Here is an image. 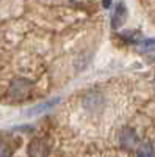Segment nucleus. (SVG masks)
<instances>
[{"label": "nucleus", "instance_id": "5", "mask_svg": "<svg viewBox=\"0 0 155 157\" xmlns=\"http://www.w3.org/2000/svg\"><path fill=\"white\" fill-rule=\"evenodd\" d=\"M58 102V99H54V101H47V102H44V104H39V105H36L31 112H28L30 115H38V113H42V112H46V110H49V109H52L55 105V104Z\"/></svg>", "mask_w": 155, "mask_h": 157}, {"label": "nucleus", "instance_id": "8", "mask_svg": "<svg viewBox=\"0 0 155 157\" xmlns=\"http://www.w3.org/2000/svg\"><path fill=\"white\" fill-rule=\"evenodd\" d=\"M11 151L9 149H5V145H0V155H9Z\"/></svg>", "mask_w": 155, "mask_h": 157}, {"label": "nucleus", "instance_id": "9", "mask_svg": "<svg viewBox=\"0 0 155 157\" xmlns=\"http://www.w3.org/2000/svg\"><path fill=\"white\" fill-rule=\"evenodd\" d=\"M111 3H113V0H102V6L107 8V10L111 6Z\"/></svg>", "mask_w": 155, "mask_h": 157}, {"label": "nucleus", "instance_id": "7", "mask_svg": "<svg viewBox=\"0 0 155 157\" xmlns=\"http://www.w3.org/2000/svg\"><path fill=\"white\" fill-rule=\"evenodd\" d=\"M122 38L125 39L127 43H138V38H139V33H136V32H125L124 35H122Z\"/></svg>", "mask_w": 155, "mask_h": 157}, {"label": "nucleus", "instance_id": "2", "mask_svg": "<svg viewBox=\"0 0 155 157\" xmlns=\"http://www.w3.org/2000/svg\"><path fill=\"white\" fill-rule=\"evenodd\" d=\"M127 17V10L124 6V3H118L116 5V10H114V14H113V22H111V27L113 29H119L122 22L125 21Z\"/></svg>", "mask_w": 155, "mask_h": 157}, {"label": "nucleus", "instance_id": "1", "mask_svg": "<svg viewBox=\"0 0 155 157\" xmlns=\"http://www.w3.org/2000/svg\"><path fill=\"white\" fill-rule=\"evenodd\" d=\"M119 140H121V145L124 148H135L138 145V137L132 129H124Z\"/></svg>", "mask_w": 155, "mask_h": 157}, {"label": "nucleus", "instance_id": "3", "mask_svg": "<svg viewBox=\"0 0 155 157\" xmlns=\"http://www.w3.org/2000/svg\"><path fill=\"white\" fill-rule=\"evenodd\" d=\"M28 154L33 157H39V155H47L49 151L42 140H33L28 146Z\"/></svg>", "mask_w": 155, "mask_h": 157}, {"label": "nucleus", "instance_id": "4", "mask_svg": "<svg viewBox=\"0 0 155 157\" xmlns=\"http://www.w3.org/2000/svg\"><path fill=\"white\" fill-rule=\"evenodd\" d=\"M138 52L141 54H149V52H155V38L150 39H144V41H138Z\"/></svg>", "mask_w": 155, "mask_h": 157}, {"label": "nucleus", "instance_id": "6", "mask_svg": "<svg viewBox=\"0 0 155 157\" xmlns=\"http://www.w3.org/2000/svg\"><path fill=\"white\" fill-rule=\"evenodd\" d=\"M136 154L141 155V157H149V155H153V149H152V146L149 145V143H144V145L138 146Z\"/></svg>", "mask_w": 155, "mask_h": 157}]
</instances>
